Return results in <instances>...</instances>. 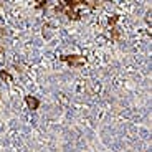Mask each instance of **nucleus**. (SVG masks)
Segmentation results:
<instances>
[{"label": "nucleus", "mask_w": 152, "mask_h": 152, "mask_svg": "<svg viewBox=\"0 0 152 152\" xmlns=\"http://www.w3.org/2000/svg\"><path fill=\"white\" fill-rule=\"evenodd\" d=\"M116 22H118V15H114L113 18H109V25H114Z\"/></svg>", "instance_id": "39448f33"}, {"label": "nucleus", "mask_w": 152, "mask_h": 152, "mask_svg": "<svg viewBox=\"0 0 152 152\" xmlns=\"http://www.w3.org/2000/svg\"><path fill=\"white\" fill-rule=\"evenodd\" d=\"M25 103H27L28 109H31V111L38 109V106H40V101H38L35 96H27V98H25Z\"/></svg>", "instance_id": "f03ea898"}, {"label": "nucleus", "mask_w": 152, "mask_h": 152, "mask_svg": "<svg viewBox=\"0 0 152 152\" xmlns=\"http://www.w3.org/2000/svg\"><path fill=\"white\" fill-rule=\"evenodd\" d=\"M61 60L66 61L69 66H75V68H78V66L86 63V58L80 56V55H71V56H69V55H65V56H61Z\"/></svg>", "instance_id": "f257e3e1"}, {"label": "nucleus", "mask_w": 152, "mask_h": 152, "mask_svg": "<svg viewBox=\"0 0 152 152\" xmlns=\"http://www.w3.org/2000/svg\"><path fill=\"white\" fill-rule=\"evenodd\" d=\"M113 38L119 40V28H113Z\"/></svg>", "instance_id": "20e7f679"}, {"label": "nucleus", "mask_w": 152, "mask_h": 152, "mask_svg": "<svg viewBox=\"0 0 152 152\" xmlns=\"http://www.w3.org/2000/svg\"><path fill=\"white\" fill-rule=\"evenodd\" d=\"M0 80L5 81V83H10V81H12V76L8 75L7 71H0Z\"/></svg>", "instance_id": "7ed1b4c3"}]
</instances>
